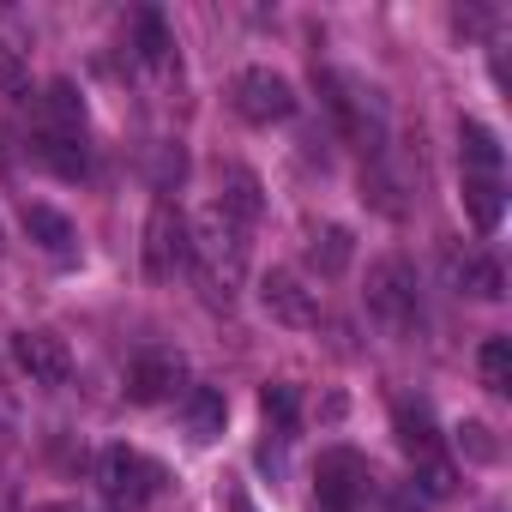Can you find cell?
Listing matches in <instances>:
<instances>
[{
	"label": "cell",
	"mask_w": 512,
	"mask_h": 512,
	"mask_svg": "<svg viewBox=\"0 0 512 512\" xmlns=\"http://www.w3.org/2000/svg\"><path fill=\"white\" fill-rule=\"evenodd\" d=\"M43 133H61V139H85V103H79V91L67 85V79H55L49 85V97H43Z\"/></svg>",
	"instance_id": "18"
},
{
	"label": "cell",
	"mask_w": 512,
	"mask_h": 512,
	"mask_svg": "<svg viewBox=\"0 0 512 512\" xmlns=\"http://www.w3.org/2000/svg\"><path fill=\"white\" fill-rule=\"evenodd\" d=\"M320 482H314V494H320V506L326 512H362V500H368V458L362 452H350V446H332V452H320V470H314Z\"/></svg>",
	"instance_id": "6"
},
{
	"label": "cell",
	"mask_w": 512,
	"mask_h": 512,
	"mask_svg": "<svg viewBox=\"0 0 512 512\" xmlns=\"http://www.w3.org/2000/svg\"><path fill=\"white\" fill-rule=\"evenodd\" d=\"M13 362L31 374V386H61L73 374V356H67V338L55 332H13Z\"/></svg>",
	"instance_id": "9"
},
{
	"label": "cell",
	"mask_w": 512,
	"mask_h": 512,
	"mask_svg": "<svg viewBox=\"0 0 512 512\" xmlns=\"http://www.w3.org/2000/svg\"><path fill=\"white\" fill-rule=\"evenodd\" d=\"M368 314L380 326H392V332L416 326V272H410V260L386 253V260L368 266Z\"/></svg>",
	"instance_id": "4"
},
{
	"label": "cell",
	"mask_w": 512,
	"mask_h": 512,
	"mask_svg": "<svg viewBox=\"0 0 512 512\" xmlns=\"http://www.w3.org/2000/svg\"><path fill=\"white\" fill-rule=\"evenodd\" d=\"M0 91H25V55L0 37Z\"/></svg>",
	"instance_id": "24"
},
{
	"label": "cell",
	"mask_w": 512,
	"mask_h": 512,
	"mask_svg": "<svg viewBox=\"0 0 512 512\" xmlns=\"http://www.w3.org/2000/svg\"><path fill=\"white\" fill-rule=\"evenodd\" d=\"M181 380H187L181 356L151 350V356H139V362L127 368V398H133V404H163V398H175V386H181Z\"/></svg>",
	"instance_id": "11"
},
{
	"label": "cell",
	"mask_w": 512,
	"mask_h": 512,
	"mask_svg": "<svg viewBox=\"0 0 512 512\" xmlns=\"http://www.w3.org/2000/svg\"><path fill=\"white\" fill-rule=\"evenodd\" d=\"M187 266V217L175 199H157L145 217V272L151 278H175Z\"/></svg>",
	"instance_id": "7"
},
{
	"label": "cell",
	"mask_w": 512,
	"mask_h": 512,
	"mask_svg": "<svg viewBox=\"0 0 512 512\" xmlns=\"http://www.w3.org/2000/svg\"><path fill=\"white\" fill-rule=\"evenodd\" d=\"M217 512H253V500H247V494H223V506H217Z\"/></svg>",
	"instance_id": "27"
},
{
	"label": "cell",
	"mask_w": 512,
	"mask_h": 512,
	"mask_svg": "<svg viewBox=\"0 0 512 512\" xmlns=\"http://www.w3.org/2000/svg\"><path fill=\"white\" fill-rule=\"evenodd\" d=\"M211 205H223L241 229H253V223L266 217V187H260V175H253V169L223 163V169H217V199H211Z\"/></svg>",
	"instance_id": "10"
},
{
	"label": "cell",
	"mask_w": 512,
	"mask_h": 512,
	"mask_svg": "<svg viewBox=\"0 0 512 512\" xmlns=\"http://www.w3.org/2000/svg\"><path fill=\"white\" fill-rule=\"evenodd\" d=\"M308 266H314L320 278H338V272L350 266V229H326V235H314Z\"/></svg>",
	"instance_id": "21"
},
{
	"label": "cell",
	"mask_w": 512,
	"mask_h": 512,
	"mask_svg": "<svg viewBox=\"0 0 512 512\" xmlns=\"http://www.w3.org/2000/svg\"><path fill=\"white\" fill-rule=\"evenodd\" d=\"M37 163H49L55 175H67V181H79L85 175V139H61V133H37Z\"/></svg>",
	"instance_id": "19"
},
{
	"label": "cell",
	"mask_w": 512,
	"mask_h": 512,
	"mask_svg": "<svg viewBox=\"0 0 512 512\" xmlns=\"http://www.w3.org/2000/svg\"><path fill=\"white\" fill-rule=\"evenodd\" d=\"M25 229H31V241L43 253H55V260H73V253H79V229L55 205H25Z\"/></svg>",
	"instance_id": "14"
},
{
	"label": "cell",
	"mask_w": 512,
	"mask_h": 512,
	"mask_svg": "<svg viewBox=\"0 0 512 512\" xmlns=\"http://www.w3.org/2000/svg\"><path fill=\"white\" fill-rule=\"evenodd\" d=\"M133 31H139V61H145V67H169V61H175V43H169L163 13H139Z\"/></svg>",
	"instance_id": "20"
},
{
	"label": "cell",
	"mask_w": 512,
	"mask_h": 512,
	"mask_svg": "<svg viewBox=\"0 0 512 512\" xmlns=\"http://www.w3.org/2000/svg\"><path fill=\"white\" fill-rule=\"evenodd\" d=\"M314 85H320L326 109L338 115V127L350 133V145H362L368 157L386 151V97H380L374 85H362V79H350V73H338V67H320Z\"/></svg>",
	"instance_id": "2"
},
{
	"label": "cell",
	"mask_w": 512,
	"mask_h": 512,
	"mask_svg": "<svg viewBox=\"0 0 512 512\" xmlns=\"http://www.w3.org/2000/svg\"><path fill=\"white\" fill-rule=\"evenodd\" d=\"M458 446H464L476 464H488V458H494V440H488V428H482V422H464V428H458Z\"/></svg>",
	"instance_id": "25"
},
{
	"label": "cell",
	"mask_w": 512,
	"mask_h": 512,
	"mask_svg": "<svg viewBox=\"0 0 512 512\" xmlns=\"http://www.w3.org/2000/svg\"><path fill=\"white\" fill-rule=\"evenodd\" d=\"M181 422H187L193 440H217L223 422H229L223 392H217V386H187V392H181Z\"/></svg>",
	"instance_id": "13"
},
{
	"label": "cell",
	"mask_w": 512,
	"mask_h": 512,
	"mask_svg": "<svg viewBox=\"0 0 512 512\" xmlns=\"http://www.w3.org/2000/svg\"><path fill=\"white\" fill-rule=\"evenodd\" d=\"M235 115L253 121V127L290 121L296 115V85L272 67H247V73H235Z\"/></svg>",
	"instance_id": "5"
},
{
	"label": "cell",
	"mask_w": 512,
	"mask_h": 512,
	"mask_svg": "<svg viewBox=\"0 0 512 512\" xmlns=\"http://www.w3.org/2000/svg\"><path fill=\"white\" fill-rule=\"evenodd\" d=\"M260 410H266L278 428H296V410H302V404H296V386H284V380L266 386V392H260Z\"/></svg>",
	"instance_id": "23"
},
{
	"label": "cell",
	"mask_w": 512,
	"mask_h": 512,
	"mask_svg": "<svg viewBox=\"0 0 512 512\" xmlns=\"http://www.w3.org/2000/svg\"><path fill=\"white\" fill-rule=\"evenodd\" d=\"M476 368H482V386L488 392H512V344L506 338H488L482 356H476Z\"/></svg>",
	"instance_id": "22"
},
{
	"label": "cell",
	"mask_w": 512,
	"mask_h": 512,
	"mask_svg": "<svg viewBox=\"0 0 512 512\" xmlns=\"http://www.w3.org/2000/svg\"><path fill=\"white\" fill-rule=\"evenodd\" d=\"M169 175H181V151H163V163H157V187H169Z\"/></svg>",
	"instance_id": "26"
},
{
	"label": "cell",
	"mask_w": 512,
	"mask_h": 512,
	"mask_svg": "<svg viewBox=\"0 0 512 512\" xmlns=\"http://www.w3.org/2000/svg\"><path fill=\"white\" fill-rule=\"evenodd\" d=\"M7 416H13V410H7V398H0V428H7Z\"/></svg>",
	"instance_id": "28"
},
{
	"label": "cell",
	"mask_w": 512,
	"mask_h": 512,
	"mask_svg": "<svg viewBox=\"0 0 512 512\" xmlns=\"http://www.w3.org/2000/svg\"><path fill=\"white\" fill-rule=\"evenodd\" d=\"M260 302H266V314H272L278 326H296V332L320 326V296H314L296 272H266V278H260Z\"/></svg>",
	"instance_id": "8"
},
{
	"label": "cell",
	"mask_w": 512,
	"mask_h": 512,
	"mask_svg": "<svg viewBox=\"0 0 512 512\" xmlns=\"http://www.w3.org/2000/svg\"><path fill=\"white\" fill-rule=\"evenodd\" d=\"M458 163H464V175H500L506 151H500L494 127H482V121H464V127H458Z\"/></svg>",
	"instance_id": "15"
},
{
	"label": "cell",
	"mask_w": 512,
	"mask_h": 512,
	"mask_svg": "<svg viewBox=\"0 0 512 512\" xmlns=\"http://www.w3.org/2000/svg\"><path fill=\"white\" fill-rule=\"evenodd\" d=\"M446 278L458 296H476V302H500L506 296V272L488 253H446Z\"/></svg>",
	"instance_id": "12"
},
{
	"label": "cell",
	"mask_w": 512,
	"mask_h": 512,
	"mask_svg": "<svg viewBox=\"0 0 512 512\" xmlns=\"http://www.w3.org/2000/svg\"><path fill=\"white\" fill-rule=\"evenodd\" d=\"M187 266L199 272L205 296L229 308V296H235L241 278H247V229H241L223 205H205V211L187 223Z\"/></svg>",
	"instance_id": "1"
},
{
	"label": "cell",
	"mask_w": 512,
	"mask_h": 512,
	"mask_svg": "<svg viewBox=\"0 0 512 512\" xmlns=\"http://www.w3.org/2000/svg\"><path fill=\"white\" fill-rule=\"evenodd\" d=\"M398 446L416 458V464H440V440H434V416L428 404H398Z\"/></svg>",
	"instance_id": "16"
},
{
	"label": "cell",
	"mask_w": 512,
	"mask_h": 512,
	"mask_svg": "<svg viewBox=\"0 0 512 512\" xmlns=\"http://www.w3.org/2000/svg\"><path fill=\"white\" fill-rule=\"evenodd\" d=\"M464 211H470V223L488 235V229H500V217H506V187H500V175H464Z\"/></svg>",
	"instance_id": "17"
},
{
	"label": "cell",
	"mask_w": 512,
	"mask_h": 512,
	"mask_svg": "<svg viewBox=\"0 0 512 512\" xmlns=\"http://www.w3.org/2000/svg\"><path fill=\"white\" fill-rule=\"evenodd\" d=\"M97 488H103V500H109L115 512H139V506L157 500L163 470H157L145 452H133V446H109V452L97 458Z\"/></svg>",
	"instance_id": "3"
}]
</instances>
